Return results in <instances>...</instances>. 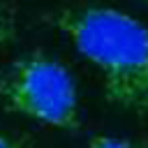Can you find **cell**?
Listing matches in <instances>:
<instances>
[{
  "label": "cell",
  "instance_id": "cell-4",
  "mask_svg": "<svg viewBox=\"0 0 148 148\" xmlns=\"http://www.w3.org/2000/svg\"><path fill=\"white\" fill-rule=\"evenodd\" d=\"M88 148H146L136 141H130V139H120V136H106V134H99L95 139H90Z\"/></svg>",
  "mask_w": 148,
  "mask_h": 148
},
{
  "label": "cell",
  "instance_id": "cell-1",
  "mask_svg": "<svg viewBox=\"0 0 148 148\" xmlns=\"http://www.w3.org/2000/svg\"><path fill=\"white\" fill-rule=\"evenodd\" d=\"M51 21L99 72L104 97L148 120V28L113 7L62 9Z\"/></svg>",
  "mask_w": 148,
  "mask_h": 148
},
{
  "label": "cell",
  "instance_id": "cell-6",
  "mask_svg": "<svg viewBox=\"0 0 148 148\" xmlns=\"http://www.w3.org/2000/svg\"><path fill=\"white\" fill-rule=\"evenodd\" d=\"M143 2H148V0H143Z\"/></svg>",
  "mask_w": 148,
  "mask_h": 148
},
{
  "label": "cell",
  "instance_id": "cell-3",
  "mask_svg": "<svg viewBox=\"0 0 148 148\" xmlns=\"http://www.w3.org/2000/svg\"><path fill=\"white\" fill-rule=\"evenodd\" d=\"M16 35V18H14V12L0 0V49H5L7 44H12Z\"/></svg>",
  "mask_w": 148,
  "mask_h": 148
},
{
  "label": "cell",
  "instance_id": "cell-2",
  "mask_svg": "<svg viewBox=\"0 0 148 148\" xmlns=\"http://www.w3.org/2000/svg\"><path fill=\"white\" fill-rule=\"evenodd\" d=\"M0 102L58 130H79V88L72 72L46 53H28L0 69Z\"/></svg>",
  "mask_w": 148,
  "mask_h": 148
},
{
  "label": "cell",
  "instance_id": "cell-5",
  "mask_svg": "<svg viewBox=\"0 0 148 148\" xmlns=\"http://www.w3.org/2000/svg\"><path fill=\"white\" fill-rule=\"evenodd\" d=\"M0 148H30V146H25L23 141H18V139H14V136L0 134Z\"/></svg>",
  "mask_w": 148,
  "mask_h": 148
}]
</instances>
